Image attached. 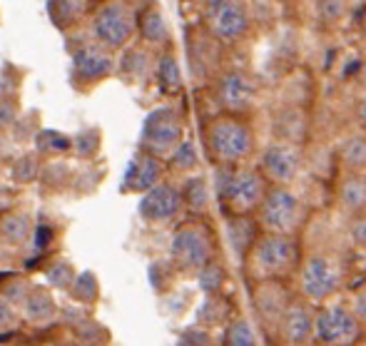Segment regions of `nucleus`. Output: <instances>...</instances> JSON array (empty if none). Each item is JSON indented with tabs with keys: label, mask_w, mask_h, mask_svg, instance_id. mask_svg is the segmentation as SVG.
<instances>
[{
	"label": "nucleus",
	"mask_w": 366,
	"mask_h": 346,
	"mask_svg": "<svg viewBox=\"0 0 366 346\" xmlns=\"http://www.w3.org/2000/svg\"><path fill=\"white\" fill-rule=\"evenodd\" d=\"M169 162H172V167H177V169H197L199 157H197V147H194V142L182 139V142L174 147V152L169 154Z\"/></svg>",
	"instance_id": "nucleus-32"
},
{
	"label": "nucleus",
	"mask_w": 366,
	"mask_h": 346,
	"mask_svg": "<svg viewBox=\"0 0 366 346\" xmlns=\"http://www.w3.org/2000/svg\"><path fill=\"white\" fill-rule=\"evenodd\" d=\"M25 309H28V314L33 319H40V317H48V314L53 312V302H50V297L43 292V289H35V292L25 299Z\"/></svg>",
	"instance_id": "nucleus-34"
},
{
	"label": "nucleus",
	"mask_w": 366,
	"mask_h": 346,
	"mask_svg": "<svg viewBox=\"0 0 366 346\" xmlns=\"http://www.w3.org/2000/svg\"><path fill=\"white\" fill-rule=\"evenodd\" d=\"M75 294L77 297H82V299H92L95 297V289H97V284H95V277L92 275H82L80 279H77V284H75Z\"/></svg>",
	"instance_id": "nucleus-41"
},
{
	"label": "nucleus",
	"mask_w": 366,
	"mask_h": 346,
	"mask_svg": "<svg viewBox=\"0 0 366 346\" xmlns=\"http://www.w3.org/2000/svg\"><path fill=\"white\" fill-rule=\"evenodd\" d=\"M224 346H259L252 324L244 317H237L224 329Z\"/></svg>",
	"instance_id": "nucleus-30"
},
{
	"label": "nucleus",
	"mask_w": 366,
	"mask_h": 346,
	"mask_svg": "<svg viewBox=\"0 0 366 346\" xmlns=\"http://www.w3.org/2000/svg\"><path fill=\"white\" fill-rule=\"evenodd\" d=\"M304 244L297 234H277V232H259L254 244L242 260L249 282L259 279H290L294 282L302 265Z\"/></svg>",
	"instance_id": "nucleus-1"
},
{
	"label": "nucleus",
	"mask_w": 366,
	"mask_h": 346,
	"mask_svg": "<svg viewBox=\"0 0 366 346\" xmlns=\"http://www.w3.org/2000/svg\"><path fill=\"white\" fill-rule=\"evenodd\" d=\"M339 164L344 172H364L366 169V132H354L339 144Z\"/></svg>",
	"instance_id": "nucleus-26"
},
{
	"label": "nucleus",
	"mask_w": 366,
	"mask_h": 346,
	"mask_svg": "<svg viewBox=\"0 0 366 346\" xmlns=\"http://www.w3.org/2000/svg\"><path fill=\"white\" fill-rule=\"evenodd\" d=\"M204 147L214 164H247L257 154V130L252 115L217 112L204 125Z\"/></svg>",
	"instance_id": "nucleus-2"
},
{
	"label": "nucleus",
	"mask_w": 366,
	"mask_h": 346,
	"mask_svg": "<svg viewBox=\"0 0 366 346\" xmlns=\"http://www.w3.org/2000/svg\"><path fill=\"white\" fill-rule=\"evenodd\" d=\"M267 187L269 182L257 164H237V167L217 164L214 189L224 214H254Z\"/></svg>",
	"instance_id": "nucleus-3"
},
{
	"label": "nucleus",
	"mask_w": 366,
	"mask_h": 346,
	"mask_svg": "<svg viewBox=\"0 0 366 346\" xmlns=\"http://www.w3.org/2000/svg\"><path fill=\"white\" fill-rule=\"evenodd\" d=\"M197 282H199V287H202L204 294H222V289H224V284H227L224 265H222L217 257L209 260L207 265L197 272Z\"/></svg>",
	"instance_id": "nucleus-29"
},
{
	"label": "nucleus",
	"mask_w": 366,
	"mask_h": 346,
	"mask_svg": "<svg viewBox=\"0 0 366 346\" xmlns=\"http://www.w3.org/2000/svg\"><path fill=\"white\" fill-rule=\"evenodd\" d=\"M97 147H100V132H97V127H87V130H82L75 137V149L82 157H92L97 152Z\"/></svg>",
	"instance_id": "nucleus-35"
},
{
	"label": "nucleus",
	"mask_w": 366,
	"mask_h": 346,
	"mask_svg": "<svg viewBox=\"0 0 366 346\" xmlns=\"http://www.w3.org/2000/svg\"><path fill=\"white\" fill-rule=\"evenodd\" d=\"M35 142H38V149L40 152H48V154H55V152H65V149H70V137L60 135V132L55 130H40L38 137H35Z\"/></svg>",
	"instance_id": "nucleus-33"
},
{
	"label": "nucleus",
	"mask_w": 366,
	"mask_h": 346,
	"mask_svg": "<svg viewBox=\"0 0 366 346\" xmlns=\"http://www.w3.org/2000/svg\"><path fill=\"white\" fill-rule=\"evenodd\" d=\"M354 0H314V15L324 28H339L349 20Z\"/></svg>",
	"instance_id": "nucleus-28"
},
{
	"label": "nucleus",
	"mask_w": 366,
	"mask_h": 346,
	"mask_svg": "<svg viewBox=\"0 0 366 346\" xmlns=\"http://www.w3.org/2000/svg\"><path fill=\"white\" fill-rule=\"evenodd\" d=\"M169 249H172V260L177 262L179 270L199 272L209 260L217 257V234H214V227H209L199 217L184 222L172 234Z\"/></svg>",
	"instance_id": "nucleus-7"
},
{
	"label": "nucleus",
	"mask_w": 366,
	"mask_h": 346,
	"mask_svg": "<svg viewBox=\"0 0 366 346\" xmlns=\"http://www.w3.org/2000/svg\"><path fill=\"white\" fill-rule=\"evenodd\" d=\"M269 127L274 132V139H285V142L304 144L309 132V112L299 102H285L272 112Z\"/></svg>",
	"instance_id": "nucleus-17"
},
{
	"label": "nucleus",
	"mask_w": 366,
	"mask_h": 346,
	"mask_svg": "<svg viewBox=\"0 0 366 346\" xmlns=\"http://www.w3.org/2000/svg\"><path fill=\"white\" fill-rule=\"evenodd\" d=\"M184 139V117L177 107L164 105L152 110L142 125V149L157 157H169Z\"/></svg>",
	"instance_id": "nucleus-12"
},
{
	"label": "nucleus",
	"mask_w": 366,
	"mask_h": 346,
	"mask_svg": "<svg viewBox=\"0 0 366 346\" xmlns=\"http://www.w3.org/2000/svg\"><path fill=\"white\" fill-rule=\"evenodd\" d=\"M204 30L224 48H237L252 35V10L247 0H217L202 13Z\"/></svg>",
	"instance_id": "nucleus-10"
},
{
	"label": "nucleus",
	"mask_w": 366,
	"mask_h": 346,
	"mask_svg": "<svg viewBox=\"0 0 366 346\" xmlns=\"http://www.w3.org/2000/svg\"><path fill=\"white\" fill-rule=\"evenodd\" d=\"M349 307L354 309V314H357V319L362 322V327L366 329V282L359 284L357 289H354L352 294V304Z\"/></svg>",
	"instance_id": "nucleus-39"
},
{
	"label": "nucleus",
	"mask_w": 366,
	"mask_h": 346,
	"mask_svg": "<svg viewBox=\"0 0 366 346\" xmlns=\"http://www.w3.org/2000/svg\"><path fill=\"white\" fill-rule=\"evenodd\" d=\"M13 177L18 179V182H33V179L38 177V159H35V154H25V157H20L18 162H15Z\"/></svg>",
	"instance_id": "nucleus-37"
},
{
	"label": "nucleus",
	"mask_w": 366,
	"mask_h": 346,
	"mask_svg": "<svg viewBox=\"0 0 366 346\" xmlns=\"http://www.w3.org/2000/svg\"><path fill=\"white\" fill-rule=\"evenodd\" d=\"M179 346H212V339H209V334L199 332V329H194V332H187L182 337V342Z\"/></svg>",
	"instance_id": "nucleus-42"
},
{
	"label": "nucleus",
	"mask_w": 366,
	"mask_h": 346,
	"mask_svg": "<svg viewBox=\"0 0 366 346\" xmlns=\"http://www.w3.org/2000/svg\"><path fill=\"white\" fill-rule=\"evenodd\" d=\"M294 294H297V289H294L290 279H259V282H252V309H254L257 322L267 334H272V337L277 334L280 319Z\"/></svg>",
	"instance_id": "nucleus-11"
},
{
	"label": "nucleus",
	"mask_w": 366,
	"mask_h": 346,
	"mask_svg": "<svg viewBox=\"0 0 366 346\" xmlns=\"http://www.w3.org/2000/svg\"><path fill=\"white\" fill-rule=\"evenodd\" d=\"M347 234L359 249H366V212H359V214L349 217Z\"/></svg>",
	"instance_id": "nucleus-36"
},
{
	"label": "nucleus",
	"mask_w": 366,
	"mask_h": 346,
	"mask_svg": "<svg viewBox=\"0 0 366 346\" xmlns=\"http://www.w3.org/2000/svg\"><path fill=\"white\" fill-rule=\"evenodd\" d=\"M182 209H184L182 194L169 182H157L154 187H149L140 199V217L152 222V224L172 222Z\"/></svg>",
	"instance_id": "nucleus-16"
},
{
	"label": "nucleus",
	"mask_w": 366,
	"mask_h": 346,
	"mask_svg": "<svg viewBox=\"0 0 366 346\" xmlns=\"http://www.w3.org/2000/svg\"><path fill=\"white\" fill-rule=\"evenodd\" d=\"M30 234V222L25 214H8L0 222V237L10 244H20Z\"/></svg>",
	"instance_id": "nucleus-31"
},
{
	"label": "nucleus",
	"mask_w": 366,
	"mask_h": 346,
	"mask_svg": "<svg viewBox=\"0 0 366 346\" xmlns=\"http://www.w3.org/2000/svg\"><path fill=\"white\" fill-rule=\"evenodd\" d=\"M152 75H154V82H157L162 95L177 97L179 92L184 90L182 65H179V58L172 50V45L159 50V55L154 58V65H152Z\"/></svg>",
	"instance_id": "nucleus-21"
},
{
	"label": "nucleus",
	"mask_w": 366,
	"mask_h": 346,
	"mask_svg": "<svg viewBox=\"0 0 366 346\" xmlns=\"http://www.w3.org/2000/svg\"><path fill=\"white\" fill-rule=\"evenodd\" d=\"M85 15V3L82 0H48V18L58 30L68 33L77 28V23Z\"/></svg>",
	"instance_id": "nucleus-25"
},
{
	"label": "nucleus",
	"mask_w": 366,
	"mask_h": 346,
	"mask_svg": "<svg viewBox=\"0 0 366 346\" xmlns=\"http://www.w3.org/2000/svg\"><path fill=\"white\" fill-rule=\"evenodd\" d=\"M162 172H164L162 157L142 149V152L135 154V159L127 164L125 179H122V192H147L149 187L162 182Z\"/></svg>",
	"instance_id": "nucleus-18"
},
{
	"label": "nucleus",
	"mask_w": 366,
	"mask_h": 346,
	"mask_svg": "<svg viewBox=\"0 0 366 346\" xmlns=\"http://www.w3.org/2000/svg\"><path fill=\"white\" fill-rule=\"evenodd\" d=\"M354 346H366V332H364V337H362V339H359V342H357V344H354Z\"/></svg>",
	"instance_id": "nucleus-48"
},
{
	"label": "nucleus",
	"mask_w": 366,
	"mask_h": 346,
	"mask_svg": "<svg viewBox=\"0 0 366 346\" xmlns=\"http://www.w3.org/2000/svg\"><path fill=\"white\" fill-rule=\"evenodd\" d=\"M152 55L147 53L145 48H140V45H127V48H122V55L120 60L115 63V70L120 72L122 77H125L127 82H145L149 75H152Z\"/></svg>",
	"instance_id": "nucleus-24"
},
{
	"label": "nucleus",
	"mask_w": 366,
	"mask_h": 346,
	"mask_svg": "<svg viewBox=\"0 0 366 346\" xmlns=\"http://www.w3.org/2000/svg\"><path fill=\"white\" fill-rule=\"evenodd\" d=\"M182 194V204L184 209H189L194 217L204 214L209 209V184H207V177L204 174H194L184 182V187L179 189Z\"/></svg>",
	"instance_id": "nucleus-27"
},
{
	"label": "nucleus",
	"mask_w": 366,
	"mask_h": 346,
	"mask_svg": "<svg viewBox=\"0 0 366 346\" xmlns=\"http://www.w3.org/2000/svg\"><path fill=\"white\" fill-rule=\"evenodd\" d=\"M18 120V97L0 92V127H8Z\"/></svg>",
	"instance_id": "nucleus-38"
},
{
	"label": "nucleus",
	"mask_w": 366,
	"mask_h": 346,
	"mask_svg": "<svg viewBox=\"0 0 366 346\" xmlns=\"http://www.w3.org/2000/svg\"><path fill=\"white\" fill-rule=\"evenodd\" d=\"M189 3H192L194 8L199 10V13H204V10H207L209 5H214V3H217V0H189Z\"/></svg>",
	"instance_id": "nucleus-45"
},
{
	"label": "nucleus",
	"mask_w": 366,
	"mask_h": 346,
	"mask_svg": "<svg viewBox=\"0 0 366 346\" xmlns=\"http://www.w3.org/2000/svg\"><path fill=\"white\" fill-rule=\"evenodd\" d=\"M90 30L95 43L107 50H122L137 35V10L127 0H105L92 13Z\"/></svg>",
	"instance_id": "nucleus-6"
},
{
	"label": "nucleus",
	"mask_w": 366,
	"mask_h": 346,
	"mask_svg": "<svg viewBox=\"0 0 366 346\" xmlns=\"http://www.w3.org/2000/svg\"><path fill=\"white\" fill-rule=\"evenodd\" d=\"M212 95L222 112L252 115L259 105L262 85L244 68H222L212 80Z\"/></svg>",
	"instance_id": "nucleus-8"
},
{
	"label": "nucleus",
	"mask_w": 366,
	"mask_h": 346,
	"mask_svg": "<svg viewBox=\"0 0 366 346\" xmlns=\"http://www.w3.org/2000/svg\"><path fill=\"white\" fill-rule=\"evenodd\" d=\"M137 35L147 48L162 50L172 45V28H169V20L162 13V8L149 5L142 13H137Z\"/></svg>",
	"instance_id": "nucleus-20"
},
{
	"label": "nucleus",
	"mask_w": 366,
	"mask_h": 346,
	"mask_svg": "<svg viewBox=\"0 0 366 346\" xmlns=\"http://www.w3.org/2000/svg\"><path fill=\"white\" fill-rule=\"evenodd\" d=\"M48 279L55 284V287H68V284L73 282V272H70V265H55L53 270H50Z\"/></svg>",
	"instance_id": "nucleus-40"
},
{
	"label": "nucleus",
	"mask_w": 366,
	"mask_h": 346,
	"mask_svg": "<svg viewBox=\"0 0 366 346\" xmlns=\"http://www.w3.org/2000/svg\"><path fill=\"white\" fill-rule=\"evenodd\" d=\"M366 329L349 304L324 302L314 309V344L317 346H354Z\"/></svg>",
	"instance_id": "nucleus-9"
},
{
	"label": "nucleus",
	"mask_w": 366,
	"mask_h": 346,
	"mask_svg": "<svg viewBox=\"0 0 366 346\" xmlns=\"http://www.w3.org/2000/svg\"><path fill=\"white\" fill-rule=\"evenodd\" d=\"M354 122L359 125V130L366 132V92H362L354 102Z\"/></svg>",
	"instance_id": "nucleus-43"
},
{
	"label": "nucleus",
	"mask_w": 366,
	"mask_h": 346,
	"mask_svg": "<svg viewBox=\"0 0 366 346\" xmlns=\"http://www.w3.org/2000/svg\"><path fill=\"white\" fill-rule=\"evenodd\" d=\"M259 232L262 229L257 224L254 214H227V239H229L232 249H234L239 262L247 257V252L254 244Z\"/></svg>",
	"instance_id": "nucleus-23"
},
{
	"label": "nucleus",
	"mask_w": 366,
	"mask_h": 346,
	"mask_svg": "<svg viewBox=\"0 0 366 346\" xmlns=\"http://www.w3.org/2000/svg\"><path fill=\"white\" fill-rule=\"evenodd\" d=\"M337 207L347 217L366 212V169L342 174L337 182Z\"/></svg>",
	"instance_id": "nucleus-22"
},
{
	"label": "nucleus",
	"mask_w": 366,
	"mask_h": 346,
	"mask_svg": "<svg viewBox=\"0 0 366 346\" xmlns=\"http://www.w3.org/2000/svg\"><path fill=\"white\" fill-rule=\"evenodd\" d=\"M354 82H357V87L362 92H366V60L357 65V72H354Z\"/></svg>",
	"instance_id": "nucleus-44"
},
{
	"label": "nucleus",
	"mask_w": 366,
	"mask_h": 346,
	"mask_svg": "<svg viewBox=\"0 0 366 346\" xmlns=\"http://www.w3.org/2000/svg\"><path fill=\"white\" fill-rule=\"evenodd\" d=\"M222 48L224 45L217 43L204 28L199 30L197 40H189V63H192L197 77L214 80V75L222 70Z\"/></svg>",
	"instance_id": "nucleus-19"
},
{
	"label": "nucleus",
	"mask_w": 366,
	"mask_h": 346,
	"mask_svg": "<svg viewBox=\"0 0 366 346\" xmlns=\"http://www.w3.org/2000/svg\"><path fill=\"white\" fill-rule=\"evenodd\" d=\"M115 72L112 50L102 48L100 43L80 45L73 53V77L82 85H97Z\"/></svg>",
	"instance_id": "nucleus-15"
},
{
	"label": "nucleus",
	"mask_w": 366,
	"mask_h": 346,
	"mask_svg": "<svg viewBox=\"0 0 366 346\" xmlns=\"http://www.w3.org/2000/svg\"><path fill=\"white\" fill-rule=\"evenodd\" d=\"M48 242H50V229H48V227H40V232H38V244H48Z\"/></svg>",
	"instance_id": "nucleus-47"
},
{
	"label": "nucleus",
	"mask_w": 366,
	"mask_h": 346,
	"mask_svg": "<svg viewBox=\"0 0 366 346\" xmlns=\"http://www.w3.org/2000/svg\"><path fill=\"white\" fill-rule=\"evenodd\" d=\"M254 219L262 232H277V234H297L302 237L309 222V207L292 187L269 184L262 197Z\"/></svg>",
	"instance_id": "nucleus-5"
},
{
	"label": "nucleus",
	"mask_w": 366,
	"mask_h": 346,
	"mask_svg": "<svg viewBox=\"0 0 366 346\" xmlns=\"http://www.w3.org/2000/svg\"><path fill=\"white\" fill-rule=\"evenodd\" d=\"M10 319H13V314H10V309L5 307L3 302H0V327H3V324H8Z\"/></svg>",
	"instance_id": "nucleus-46"
},
{
	"label": "nucleus",
	"mask_w": 366,
	"mask_h": 346,
	"mask_svg": "<svg viewBox=\"0 0 366 346\" xmlns=\"http://www.w3.org/2000/svg\"><path fill=\"white\" fill-rule=\"evenodd\" d=\"M297 294H302L314 307L332 302L344 287V265L334 252H304L297 270Z\"/></svg>",
	"instance_id": "nucleus-4"
},
{
	"label": "nucleus",
	"mask_w": 366,
	"mask_h": 346,
	"mask_svg": "<svg viewBox=\"0 0 366 346\" xmlns=\"http://www.w3.org/2000/svg\"><path fill=\"white\" fill-rule=\"evenodd\" d=\"M314 304L302 294H294L277 327V342L282 346H312L314 344Z\"/></svg>",
	"instance_id": "nucleus-14"
},
{
	"label": "nucleus",
	"mask_w": 366,
	"mask_h": 346,
	"mask_svg": "<svg viewBox=\"0 0 366 346\" xmlns=\"http://www.w3.org/2000/svg\"><path fill=\"white\" fill-rule=\"evenodd\" d=\"M257 167L264 174L269 184H282L292 187L304 169V149L297 142H285V139H272L259 152Z\"/></svg>",
	"instance_id": "nucleus-13"
}]
</instances>
